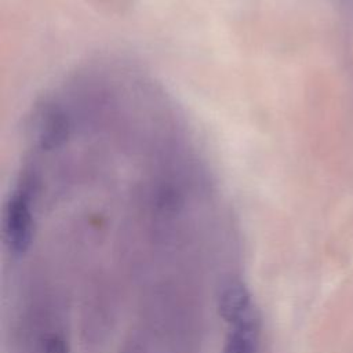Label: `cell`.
I'll return each instance as SVG.
<instances>
[{
    "instance_id": "cell-2",
    "label": "cell",
    "mask_w": 353,
    "mask_h": 353,
    "mask_svg": "<svg viewBox=\"0 0 353 353\" xmlns=\"http://www.w3.org/2000/svg\"><path fill=\"white\" fill-rule=\"evenodd\" d=\"M225 323L228 330L221 353H261L262 323L256 306Z\"/></svg>"
},
{
    "instance_id": "cell-1",
    "label": "cell",
    "mask_w": 353,
    "mask_h": 353,
    "mask_svg": "<svg viewBox=\"0 0 353 353\" xmlns=\"http://www.w3.org/2000/svg\"><path fill=\"white\" fill-rule=\"evenodd\" d=\"M14 353H70L65 295L43 270L32 274L17 312Z\"/></svg>"
}]
</instances>
